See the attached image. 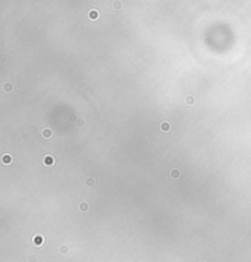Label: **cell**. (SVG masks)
<instances>
[{
	"mask_svg": "<svg viewBox=\"0 0 251 262\" xmlns=\"http://www.w3.org/2000/svg\"><path fill=\"white\" fill-rule=\"evenodd\" d=\"M159 130L162 131V132H164V134L169 132V131L172 130V124L169 121H162L159 124Z\"/></svg>",
	"mask_w": 251,
	"mask_h": 262,
	"instance_id": "6da1fadb",
	"label": "cell"
},
{
	"mask_svg": "<svg viewBox=\"0 0 251 262\" xmlns=\"http://www.w3.org/2000/svg\"><path fill=\"white\" fill-rule=\"evenodd\" d=\"M43 164L45 167H53V165L55 164L54 157L50 156V154H47V156H44V158H43Z\"/></svg>",
	"mask_w": 251,
	"mask_h": 262,
	"instance_id": "7a4b0ae2",
	"label": "cell"
},
{
	"mask_svg": "<svg viewBox=\"0 0 251 262\" xmlns=\"http://www.w3.org/2000/svg\"><path fill=\"white\" fill-rule=\"evenodd\" d=\"M32 241H33V244L36 246H42L44 244V238H43V235H40V234H36L33 236Z\"/></svg>",
	"mask_w": 251,
	"mask_h": 262,
	"instance_id": "3957f363",
	"label": "cell"
},
{
	"mask_svg": "<svg viewBox=\"0 0 251 262\" xmlns=\"http://www.w3.org/2000/svg\"><path fill=\"white\" fill-rule=\"evenodd\" d=\"M77 207H79L80 212H82V213H86V212L89 211V203H88L87 201H81V202H79Z\"/></svg>",
	"mask_w": 251,
	"mask_h": 262,
	"instance_id": "277c9868",
	"label": "cell"
},
{
	"mask_svg": "<svg viewBox=\"0 0 251 262\" xmlns=\"http://www.w3.org/2000/svg\"><path fill=\"white\" fill-rule=\"evenodd\" d=\"M52 136H53V130L50 128H44L42 130V137L43 139L49 140V139H52Z\"/></svg>",
	"mask_w": 251,
	"mask_h": 262,
	"instance_id": "5b68a950",
	"label": "cell"
},
{
	"mask_svg": "<svg viewBox=\"0 0 251 262\" xmlns=\"http://www.w3.org/2000/svg\"><path fill=\"white\" fill-rule=\"evenodd\" d=\"M87 16H88V19H91V20H98L99 19V11L96 10V9H91L87 13Z\"/></svg>",
	"mask_w": 251,
	"mask_h": 262,
	"instance_id": "8992f818",
	"label": "cell"
},
{
	"mask_svg": "<svg viewBox=\"0 0 251 262\" xmlns=\"http://www.w3.org/2000/svg\"><path fill=\"white\" fill-rule=\"evenodd\" d=\"M1 162H3L5 165L11 164V163H13V156H11V154H8V153L3 154V156H1Z\"/></svg>",
	"mask_w": 251,
	"mask_h": 262,
	"instance_id": "52a82bcc",
	"label": "cell"
},
{
	"mask_svg": "<svg viewBox=\"0 0 251 262\" xmlns=\"http://www.w3.org/2000/svg\"><path fill=\"white\" fill-rule=\"evenodd\" d=\"M169 175H170L172 179L176 180V179H179V178L181 176V173H180V170H179L178 168H173V169L170 170V173H169Z\"/></svg>",
	"mask_w": 251,
	"mask_h": 262,
	"instance_id": "ba28073f",
	"label": "cell"
},
{
	"mask_svg": "<svg viewBox=\"0 0 251 262\" xmlns=\"http://www.w3.org/2000/svg\"><path fill=\"white\" fill-rule=\"evenodd\" d=\"M184 102L186 103L188 105H190V107H191V105H194V104H195V102H196V98L192 96V94H188V96L184 98Z\"/></svg>",
	"mask_w": 251,
	"mask_h": 262,
	"instance_id": "9c48e42d",
	"label": "cell"
},
{
	"mask_svg": "<svg viewBox=\"0 0 251 262\" xmlns=\"http://www.w3.org/2000/svg\"><path fill=\"white\" fill-rule=\"evenodd\" d=\"M58 251L60 252L61 255H68L70 252V247L69 245H65V244H63V245H60L58 247Z\"/></svg>",
	"mask_w": 251,
	"mask_h": 262,
	"instance_id": "30bf717a",
	"label": "cell"
},
{
	"mask_svg": "<svg viewBox=\"0 0 251 262\" xmlns=\"http://www.w3.org/2000/svg\"><path fill=\"white\" fill-rule=\"evenodd\" d=\"M3 90H4V92H6V93L13 92L14 91V85L11 82H5L3 85Z\"/></svg>",
	"mask_w": 251,
	"mask_h": 262,
	"instance_id": "8fae6325",
	"label": "cell"
},
{
	"mask_svg": "<svg viewBox=\"0 0 251 262\" xmlns=\"http://www.w3.org/2000/svg\"><path fill=\"white\" fill-rule=\"evenodd\" d=\"M85 185L88 186V187H93V186L96 185V179H94L93 176H88V178H86Z\"/></svg>",
	"mask_w": 251,
	"mask_h": 262,
	"instance_id": "7c38bea8",
	"label": "cell"
},
{
	"mask_svg": "<svg viewBox=\"0 0 251 262\" xmlns=\"http://www.w3.org/2000/svg\"><path fill=\"white\" fill-rule=\"evenodd\" d=\"M86 125V119L85 118H79L76 120V126L77 128H83Z\"/></svg>",
	"mask_w": 251,
	"mask_h": 262,
	"instance_id": "4fadbf2b",
	"label": "cell"
},
{
	"mask_svg": "<svg viewBox=\"0 0 251 262\" xmlns=\"http://www.w3.org/2000/svg\"><path fill=\"white\" fill-rule=\"evenodd\" d=\"M112 4H113V8H114L115 10H120V9L123 8L121 1H113Z\"/></svg>",
	"mask_w": 251,
	"mask_h": 262,
	"instance_id": "5bb4252c",
	"label": "cell"
},
{
	"mask_svg": "<svg viewBox=\"0 0 251 262\" xmlns=\"http://www.w3.org/2000/svg\"><path fill=\"white\" fill-rule=\"evenodd\" d=\"M27 262H37V256H36V255H29L27 257Z\"/></svg>",
	"mask_w": 251,
	"mask_h": 262,
	"instance_id": "9a60e30c",
	"label": "cell"
},
{
	"mask_svg": "<svg viewBox=\"0 0 251 262\" xmlns=\"http://www.w3.org/2000/svg\"><path fill=\"white\" fill-rule=\"evenodd\" d=\"M199 262H206V261H204V260H202V261H199Z\"/></svg>",
	"mask_w": 251,
	"mask_h": 262,
	"instance_id": "2e32d148",
	"label": "cell"
}]
</instances>
